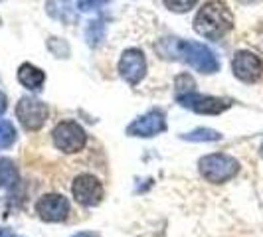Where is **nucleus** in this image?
<instances>
[{
    "instance_id": "b1692460",
    "label": "nucleus",
    "mask_w": 263,
    "mask_h": 237,
    "mask_svg": "<svg viewBox=\"0 0 263 237\" xmlns=\"http://www.w3.org/2000/svg\"><path fill=\"white\" fill-rule=\"evenodd\" d=\"M0 237H18V235H14V233H10V231L2 229V231H0Z\"/></svg>"
},
{
    "instance_id": "f3484780",
    "label": "nucleus",
    "mask_w": 263,
    "mask_h": 237,
    "mask_svg": "<svg viewBox=\"0 0 263 237\" xmlns=\"http://www.w3.org/2000/svg\"><path fill=\"white\" fill-rule=\"evenodd\" d=\"M16 141V129L10 121H0V150L8 148Z\"/></svg>"
},
{
    "instance_id": "412c9836",
    "label": "nucleus",
    "mask_w": 263,
    "mask_h": 237,
    "mask_svg": "<svg viewBox=\"0 0 263 237\" xmlns=\"http://www.w3.org/2000/svg\"><path fill=\"white\" fill-rule=\"evenodd\" d=\"M109 0H78V8L83 12H89V10H97L101 6H105Z\"/></svg>"
},
{
    "instance_id": "f257e3e1",
    "label": "nucleus",
    "mask_w": 263,
    "mask_h": 237,
    "mask_svg": "<svg viewBox=\"0 0 263 237\" xmlns=\"http://www.w3.org/2000/svg\"><path fill=\"white\" fill-rule=\"evenodd\" d=\"M158 52L162 57L184 62L194 67L200 73H216L220 69V62L214 55L210 48H206L200 42H186L178 38H164L158 44Z\"/></svg>"
},
{
    "instance_id": "aec40b11",
    "label": "nucleus",
    "mask_w": 263,
    "mask_h": 237,
    "mask_svg": "<svg viewBox=\"0 0 263 237\" xmlns=\"http://www.w3.org/2000/svg\"><path fill=\"white\" fill-rule=\"evenodd\" d=\"M48 48H50V52H52L55 57H67V55H69V46L60 38H50Z\"/></svg>"
},
{
    "instance_id": "dca6fc26",
    "label": "nucleus",
    "mask_w": 263,
    "mask_h": 237,
    "mask_svg": "<svg viewBox=\"0 0 263 237\" xmlns=\"http://www.w3.org/2000/svg\"><path fill=\"white\" fill-rule=\"evenodd\" d=\"M85 38H87V44L91 48H97L101 44V40L105 38V24L101 20H93L89 22V26L85 30Z\"/></svg>"
},
{
    "instance_id": "1a4fd4ad",
    "label": "nucleus",
    "mask_w": 263,
    "mask_h": 237,
    "mask_svg": "<svg viewBox=\"0 0 263 237\" xmlns=\"http://www.w3.org/2000/svg\"><path fill=\"white\" fill-rule=\"evenodd\" d=\"M36 213L44 222H64L69 213V202L62 194H46L36 202Z\"/></svg>"
},
{
    "instance_id": "9b49d317",
    "label": "nucleus",
    "mask_w": 263,
    "mask_h": 237,
    "mask_svg": "<svg viewBox=\"0 0 263 237\" xmlns=\"http://www.w3.org/2000/svg\"><path fill=\"white\" fill-rule=\"evenodd\" d=\"M166 131V121H164V115L160 111H148L143 117L135 118L129 129H127V134L131 136H155L158 132Z\"/></svg>"
},
{
    "instance_id": "39448f33",
    "label": "nucleus",
    "mask_w": 263,
    "mask_h": 237,
    "mask_svg": "<svg viewBox=\"0 0 263 237\" xmlns=\"http://www.w3.org/2000/svg\"><path fill=\"white\" fill-rule=\"evenodd\" d=\"M16 117L26 131H40L48 121V107L34 97H22L16 105Z\"/></svg>"
},
{
    "instance_id": "a211bd4d",
    "label": "nucleus",
    "mask_w": 263,
    "mask_h": 237,
    "mask_svg": "<svg viewBox=\"0 0 263 237\" xmlns=\"http://www.w3.org/2000/svg\"><path fill=\"white\" fill-rule=\"evenodd\" d=\"M176 97H180V95H188V93H196V83H194V79L190 77L188 73H180L178 77H176Z\"/></svg>"
},
{
    "instance_id": "4468645a",
    "label": "nucleus",
    "mask_w": 263,
    "mask_h": 237,
    "mask_svg": "<svg viewBox=\"0 0 263 237\" xmlns=\"http://www.w3.org/2000/svg\"><path fill=\"white\" fill-rule=\"evenodd\" d=\"M18 182V168L10 158H0V188H12Z\"/></svg>"
},
{
    "instance_id": "f03ea898",
    "label": "nucleus",
    "mask_w": 263,
    "mask_h": 237,
    "mask_svg": "<svg viewBox=\"0 0 263 237\" xmlns=\"http://www.w3.org/2000/svg\"><path fill=\"white\" fill-rule=\"evenodd\" d=\"M234 28V14L222 0L206 2L194 18V30L202 38L220 40Z\"/></svg>"
},
{
    "instance_id": "393cba45",
    "label": "nucleus",
    "mask_w": 263,
    "mask_h": 237,
    "mask_svg": "<svg viewBox=\"0 0 263 237\" xmlns=\"http://www.w3.org/2000/svg\"><path fill=\"white\" fill-rule=\"evenodd\" d=\"M243 2H257V0H243Z\"/></svg>"
},
{
    "instance_id": "20e7f679",
    "label": "nucleus",
    "mask_w": 263,
    "mask_h": 237,
    "mask_svg": "<svg viewBox=\"0 0 263 237\" xmlns=\"http://www.w3.org/2000/svg\"><path fill=\"white\" fill-rule=\"evenodd\" d=\"M52 139L55 148L66 152V154L79 152L87 143V134L83 131V127L78 125L76 121H62L60 125H55Z\"/></svg>"
},
{
    "instance_id": "6ab92c4d",
    "label": "nucleus",
    "mask_w": 263,
    "mask_h": 237,
    "mask_svg": "<svg viewBox=\"0 0 263 237\" xmlns=\"http://www.w3.org/2000/svg\"><path fill=\"white\" fill-rule=\"evenodd\" d=\"M164 2V6L168 8V10H172V12H188V10H192L194 6H196L198 0H162Z\"/></svg>"
},
{
    "instance_id": "5701e85b",
    "label": "nucleus",
    "mask_w": 263,
    "mask_h": 237,
    "mask_svg": "<svg viewBox=\"0 0 263 237\" xmlns=\"http://www.w3.org/2000/svg\"><path fill=\"white\" fill-rule=\"evenodd\" d=\"M71 237H99L97 233H93V231H81V233H76V235Z\"/></svg>"
},
{
    "instance_id": "6e6552de",
    "label": "nucleus",
    "mask_w": 263,
    "mask_h": 237,
    "mask_svg": "<svg viewBox=\"0 0 263 237\" xmlns=\"http://www.w3.org/2000/svg\"><path fill=\"white\" fill-rule=\"evenodd\" d=\"M119 73L121 77L125 79L127 83L131 85H137L141 83V79L145 77L146 73V60L145 53L137 48H131V50H125L121 60H119Z\"/></svg>"
},
{
    "instance_id": "7ed1b4c3",
    "label": "nucleus",
    "mask_w": 263,
    "mask_h": 237,
    "mask_svg": "<svg viewBox=\"0 0 263 237\" xmlns=\"http://www.w3.org/2000/svg\"><path fill=\"white\" fill-rule=\"evenodd\" d=\"M198 166H200L202 178L212 182V184H224L239 172V162L236 158L230 156V154H222V152L200 158Z\"/></svg>"
},
{
    "instance_id": "2eb2a0df",
    "label": "nucleus",
    "mask_w": 263,
    "mask_h": 237,
    "mask_svg": "<svg viewBox=\"0 0 263 237\" xmlns=\"http://www.w3.org/2000/svg\"><path fill=\"white\" fill-rule=\"evenodd\" d=\"M182 139L192 141V143H214V141H220L222 134L214 129H196V131L182 134Z\"/></svg>"
},
{
    "instance_id": "423d86ee",
    "label": "nucleus",
    "mask_w": 263,
    "mask_h": 237,
    "mask_svg": "<svg viewBox=\"0 0 263 237\" xmlns=\"http://www.w3.org/2000/svg\"><path fill=\"white\" fill-rule=\"evenodd\" d=\"M178 103L194 113L200 115H220L226 109H230V101L228 99H220V97H210V95H198V93H188V95H180L176 97Z\"/></svg>"
},
{
    "instance_id": "0eeeda50",
    "label": "nucleus",
    "mask_w": 263,
    "mask_h": 237,
    "mask_svg": "<svg viewBox=\"0 0 263 237\" xmlns=\"http://www.w3.org/2000/svg\"><path fill=\"white\" fill-rule=\"evenodd\" d=\"M71 192H73V198L78 200L81 206L93 208L103 198V186H101V182L93 174H79L78 178L73 180Z\"/></svg>"
},
{
    "instance_id": "a878e982",
    "label": "nucleus",
    "mask_w": 263,
    "mask_h": 237,
    "mask_svg": "<svg viewBox=\"0 0 263 237\" xmlns=\"http://www.w3.org/2000/svg\"><path fill=\"white\" fill-rule=\"evenodd\" d=\"M261 156H263V145H261Z\"/></svg>"
},
{
    "instance_id": "ddd939ff",
    "label": "nucleus",
    "mask_w": 263,
    "mask_h": 237,
    "mask_svg": "<svg viewBox=\"0 0 263 237\" xmlns=\"http://www.w3.org/2000/svg\"><path fill=\"white\" fill-rule=\"evenodd\" d=\"M46 12L55 20L64 22V24H73L76 18H78V12H76L71 0H48Z\"/></svg>"
},
{
    "instance_id": "4be33fe9",
    "label": "nucleus",
    "mask_w": 263,
    "mask_h": 237,
    "mask_svg": "<svg viewBox=\"0 0 263 237\" xmlns=\"http://www.w3.org/2000/svg\"><path fill=\"white\" fill-rule=\"evenodd\" d=\"M6 111V97H4V93H0V115Z\"/></svg>"
},
{
    "instance_id": "9d476101",
    "label": "nucleus",
    "mask_w": 263,
    "mask_h": 237,
    "mask_svg": "<svg viewBox=\"0 0 263 237\" xmlns=\"http://www.w3.org/2000/svg\"><path fill=\"white\" fill-rule=\"evenodd\" d=\"M234 75L246 83H255L263 75L261 60L253 52H237L232 60Z\"/></svg>"
},
{
    "instance_id": "f8f14e48",
    "label": "nucleus",
    "mask_w": 263,
    "mask_h": 237,
    "mask_svg": "<svg viewBox=\"0 0 263 237\" xmlns=\"http://www.w3.org/2000/svg\"><path fill=\"white\" fill-rule=\"evenodd\" d=\"M18 81L28 91H40L44 81H46V73L32 64H22L18 67Z\"/></svg>"
}]
</instances>
